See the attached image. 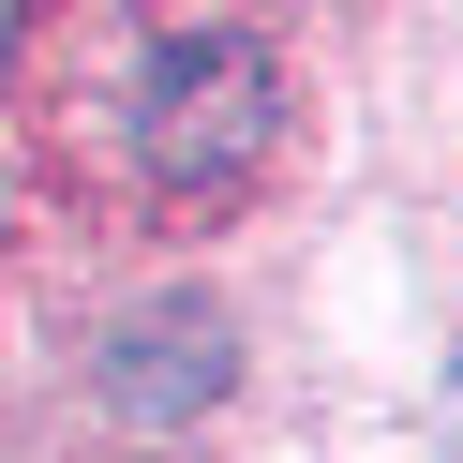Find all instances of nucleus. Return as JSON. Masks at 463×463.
Segmentation results:
<instances>
[{"label":"nucleus","instance_id":"20e7f679","mask_svg":"<svg viewBox=\"0 0 463 463\" xmlns=\"http://www.w3.org/2000/svg\"><path fill=\"white\" fill-rule=\"evenodd\" d=\"M449 449H463V359H449Z\"/></svg>","mask_w":463,"mask_h":463},{"label":"nucleus","instance_id":"f257e3e1","mask_svg":"<svg viewBox=\"0 0 463 463\" xmlns=\"http://www.w3.org/2000/svg\"><path fill=\"white\" fill-rule=\"evenodd\" d=\"M284 135V61L254 31H165L150 75H135V165H150L165 194H224L254 180Z\"/></svg>","mask_w":463,"mask_h":463},{"label":"nucleus","instance_id":"7ed1b4c3","mask_svg":"<svg viewBox=\"0 0 463 463\" xmlns=\"http://www.w3.org/2000/svg\"><path fill=\"white\" fill-rule=\"evenodd\" d=\"M15 61H31V0H0V90H15Z\"/></svg>","mask_w":463,"mask_h":463},{"label":"nucleus","instance_id":"f03ea898","mask_svg":"<svg viewBox=\"0 0 463 463\" xmlns=\"http://www.w3.org/2000/svg\"><path fill=\"white\" fill-rule=\"evenodd\" d=\"M224 373H240L224 314H210V299H150L135 329H105L90 389L120 403V419H210V403H224Z\"/></svg>","mask_w":463,"mask_h":463}]
</instances>
